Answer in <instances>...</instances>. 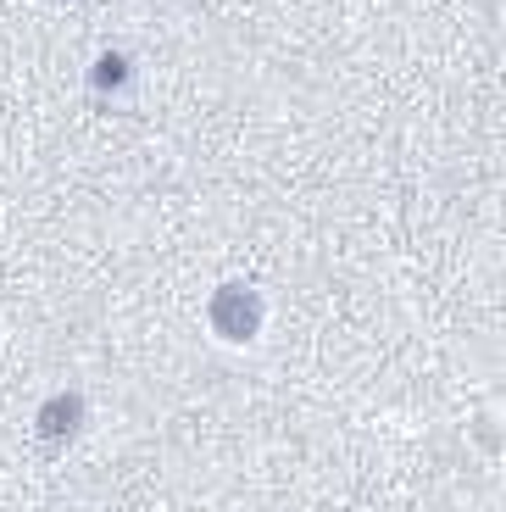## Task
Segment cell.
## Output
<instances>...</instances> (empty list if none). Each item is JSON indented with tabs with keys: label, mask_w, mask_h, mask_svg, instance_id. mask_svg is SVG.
I'll return each mask as SVG.
<instances>
[{
	"label": "cell",
	"mask_w": 506,
	"mask_h": 512,
	"mask_svg": "<svg viewBox=\"0 0 506 512\" xmlns=\"http://www.w3.org/2000/svg\"><path fill=\"white\" fill-rule=\"evenodd\" d=\"M256 323H262V295H256L251 284L234 279L212 295V329L223 334V340H251Z\"/></svg>",
	"instance_id": "cell-1"
},
{
	"label": "cell",
	"mask_w": 506,
	"mask_h": 512,
	"mask_svg": "<svg viewBox=\"0 0 506 512\" xmlns=\"http://www.w3.org/2000/svg\"><path fill=\"white\" fill-rule=\"evenodd\" d=\"M84 418H89V407H84V396H51L45 407H39V418H34V435L45 440L51 451H62V446H73L78 440V429H84Z\"/></svg>",
	"instance_id": "cell-2"
},
{
	"label": "cell",
	"mask_w": 506,
	"mask_h": 512,
	"mask_svg": "<svg viewBox=\"0 0 506 512\" xmlns=\"http://www.w3.org/2000/svg\"><path fill=\"white\" fill-rule=\"evenodd\" d=\"M89 84H95V90H101V95H112V90H123V84H128V62H123V56H101V62H95V73H89Z\"/></svg>",
	"instance_id": "cell-3"
}]
</instances>
